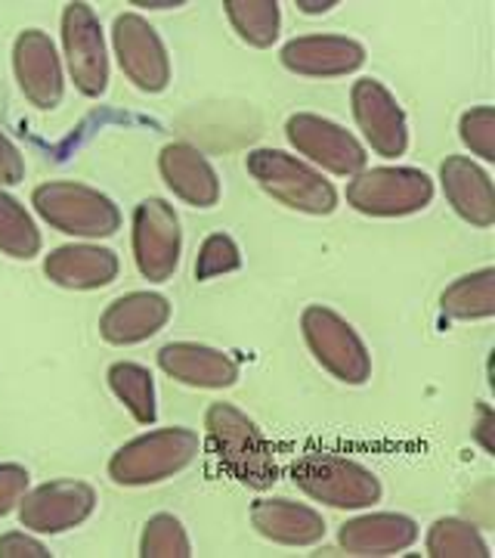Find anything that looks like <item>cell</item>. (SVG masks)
Here are the masks:
<instances>
[{
	"instance_id": "cell-1",
	"label": "cell",
	"mask_w": 495,
	"mask_h": 558,
	"mask_svg": "<svg viewBox=\"0 0 495 558\" xmlns=\"http://www.w3.org/2000/svg\"><path fill=\"white\" fill-rule=\"evenodd\" d=\"M205 428L218 459L242 484L267 490L279 481V465L270 440L263 438L258 425L233 403H211Z\"/></svg>"
},
{
	"instance_id": "cell-2",
	"label": "cell",
	"mask_w": 495,
	"mask_h": 558,
	"mask_svg": "<svg viewBox=\"0 0 495 558\" xmlns=\"http://www.w3.org/2000/svg\"><path fill=\"white\" fill-rule=\"evenodd\" d=\"M32 205L50 227L69 236L102 240L121 227V211L109 196L75 180H50L32 193Z\"/></svg>"
},
{
	"instance_id": "cell-3",
	"label": "cell",
	"mask_w": 495,
	"mask_h": 558,
	"mask_svg": "<svg viewBox=\"0 0 495 558\" xmlns=\"http://www.w3.org/2000/svg\"><path fill=\"white\" fill-rule=\"evenodd\" d=\"M201 440L193 428H161L124 444L109 462V478L121 487H146L183 472L198 457Z\"/></svg>"
},
{
	"instance_id": "cell-4",
	"label": "cell",
	"mask_w": 495,
	"mask_h": 558,
	"mask_svg": "<svg viewBox=\"0 0 495 558\" xmlns=\"http://www.w3.org/2000/svg\"><path fill=\"white\" fill-rule=\"evenodd\" d=\"M248 174L282 205L304 215H332L337 190L317 168L295 159L282 149H255L248 156Z\"/></svg>"
},
{
	"instance_id": "cell-5",
	"label": "cell",
	"mask_w": 495,
	"mask_h": 558,
	"mask_svg": "<svg viewBox=\"0 0 495 558\" xmlns=\"http://www.w3.org/2000/svg\"><path fill=\"white\" fill-rule=\"evenodd\" d=\"M295 484L332 509H369L381 499V481L375 472L354 459L335 453H307L292 465Z\"/></svg>"
},
{
	"instance_id": "cell-6",
	"label": "cell",
	"mask_w": 495,
	"mask_h": 558,
	"mask_svg": "<svg viewBox=\"0 0 495 558\" xmlns=\"http://www.w3.org/2000/svg\"><path fill=\"white\" fill-rule=\"evenodd\" d=\"M300 329L322 369L347 385H366L372 376V357L359 332L325 304H310L300 314Z\"/></svg>"
},
{
	"instance_id": "cell-7",
	"label": "cell",
	"mask_w": 495,
	"mask_h": 558,
	"mask_svg": "<svg viewBox=\"0 0 495 558\" xmlns=\"http://www.w3.org/2000/svg\"><path fill=\"white\" fill-rule=\"evenodd\" d=\"M434 180L418 168H372L359 171L347 186V202L369 218H403L428 208Z\"/></svg>"
},
{
	"instance_id": "cell-8",
	"label": "cell",
	"mask_w": 495,
	"mask_h": 558,
	"mask_svg": "<svg viewBox=\"0 0 495 558\" xmlns=\"http://www.w3.org/2000/svg\"><path fill=\"white\" fill-rule=\"evenodd\" d=\"M285 137L300 156H307L313 165L332 171L337 178H357L359 171H366L362 143L335 121L297 112L285 121Z\"/></svg>"
},
{
	"instance_id": "cell-9",
	"label": "cell",
	"mask_w": 495,
	"mask_h": 558,
	"mask_svg": "<svg viewBox=\"0 0 495 558\" xmlns=\"http://www.w3.org/2000/svg\"><path fill=\"white\" fill-rule=\"evenodd\" d=\"M180 220L164 199L139 202L134 211V258L149 282H168L180 267Z\"/></svg>"
},
{
	"instance_id": "cell-10",
	"label": "cell",
	"mask_w": 495,
	"mask_h": 558,
	"mask_svg": "<svg viewBox=\"0 0 495 558\" xmlns=\"http://www.w3.org/2000/svg\"><path fill=\"white\" fill-rule=\"evenodd\" d=\"M62 47L72 81L84 97H99L109 87V57L97 13L87 3H69L62 13Z\"/></svg>"
},
{
	"instance_id": "cell-11",
	"label": "cell",
	"mask_w": 495,
	"mask_h": 558,
	"mask_svg": "<svg viewBox=\"0 0 495 558\" xmlns=\"http://www.w3.org/2000/svg\"><path fill=\"white\" fill-rule=\"evenodd\" d=\"M97 509V494L84 481H47L20 499L22 527L35 534H62L78 527Z\"/></svg>"
},
{
	"instance_id": "cell-12",
	"label": "cell",
	"mask_w": 495,
	"mask_h": 558,
	"mask_svg": "<svg viewBox=\"0 0 495 558\" xmlns=\"http://www.w3.org/2000/svg\"><path fill=\"white\" fill-rule=\"evenodd\" d=\"M115 53H119L124 75L146 94H159L171 81V60L164 40L149 22L137 13H121L112 28Z\"/></svg>"
},
{
	"instance_id": "cell-13",
	"label": "cell",
	"mask_w": 495,
	"mask_h": 558,
	"mask_svg": "<svg viewBox=\"0 0 495 558\" xmlns=\"http://www.w3.org/2000/svg\"><path fill=\"white\" fill-rule=\"evenodd\" d=\"M354 116H357L362 137L369 140V146L384 159H396L406 153L409 146V124L406 112L396 102V97L375 78H362L354 84Z\"/></svg>"
},
{
	"instance_id": "cell-14",
	"label": "cell",
	"mask_w": 495,
	"mask_h": 558,
	"mask_svg": "<svg viewBox=\"0 0 495 558\" xmlns=\"http://www.w3.org/2000/svg\"><path fill=\"white\" fill-rule=\"evenodd\" d=\"M366 62V47L347 35H307L282 47V65L304 78H341Z\"/></svg>"
},
{
	"instance_id": "cell-15",
	"label": "cell",
	"mask_w": 495,
	"mask_h": 558,
	"mask_svg": "<svg viewBox=\"0 0 495 558\" xmlns=\"http://www.w3.org/2000/svg\"><path fill=\"white\" fill-rule=\"evenodd\" d=\"M13 69L22 94L38 109H57L62 100V65L53 40L38 28L22 32L13 44Z\"/></svg>"
},
{
	"instance_id": "cell-16",
	"label": "cell",
	"mask_w": 495,
	"mask_h": 558,
	"mask_svg": "<svg viewBox=\"0 0 495 558\" xmlns=\"http://www.w3.org/2000/svg\"><path fill=\"white\" fill-rule=\"evenodd\" d=\"M171 319V301L159 292H131L106 307L99 317V336L109 344H139L152 339Z\"/></svg>"
},
{
	"instance_id": "cell-17",
	"label": "cell",
	"mask_w": 495,
	"mask_h": 558,
	"mask_svg": "<svg viewBox=\"0 0 495 558\" xmlns=\"http://www.w3.org/2000/svg\"><path fill=\"white\" fill-rule=\"evenodd\" d=\"M161 178L168 190L196 208H211L220 199V178L214 165L189 143H168L159 156Z\"/></svg>"
},
{
	"instance_id": "cell-18",
	"label": "cell",
	"mask_w": 495,
	"mask_h": 558,
	"mask_svg": "<svg viewBox=\"0 0 495 558\" xmlns=\"http://www.w3.org/2000/svg\"><path fill=\"white\" fill-rule=\"evenodd\" d=\"M159 366L171 379L193 388H230L238 379V363L218 348L196 341H171L159 351Z\"/></svg>"
},
{
	"instance_id": "cell-19",
	"label": "cell",
	"mask_w": 495,
	"mask_h": 558,
	"mask_svg": "<svg viewBox=\"0 0 495 558\" xmlns=\"http://www.w3.org/2000/svg\"><path fill=\"white\" fill-rule=\"evenodd\" d=\"M440 180L449 205L474 227H493L495 223V190L490 174L471 161L468 156H449L440 165Z\"/></svg>"
},
{
	"instance_id": "cell-20",
	"label": "cell",
	"mask_w": 495,
	"mask_h": 558,
	"mask_svg": "<svg viewBox=\"0 0 495 558\" xmlns=\"http://www.w3.org/2000/svg\"><path fill=\"white\" fill-rule=\"evenodd\" d=\"M341 546L350 556H396L418 539V524L399 512H369L341 527Z\"/></svg>"
},
{
	"instance_id": "cell-21",
	"label": "cell",
	"mask_w": 495,
	"mask_h": 558,
	"mask_svg": "<svg viewBox=\"0 0 495 558\" xmlns=\"http://www.w3.org/2000/svg\"><path fill=\"white\" fill-rule=\"evenodd\" d=\"M251 524L260 537L282 546H313L325 537V521L317 509L295 499H258L251 506Z\"/></svg>"
},
{
	"instance_id": "cell-22",
	"label": "cell",
	"mask_w": 495,
	"mask_h": 558,
	"mask_svg": "<svg viewBox=\"0 0 495 558\" xmlns=\"http://www.w3.org/2000/svg\"><path fill=\"white\" fill-rule=\"evenodd\" d=\"M119 255L99 245H60L44 260V274L62 289H102L119 277Z\"/></svg>"
},
{
	"instance_id": "cell-23",
	"label": "cell",
	"mask_w": 495,
	"mask_h": 558,
	"mask_svg": "<svg viewBox=\"0 0 495 558\" xmlns=\"http://www.w3.org/2000/svg\"><path fill=\"white\" fill-rule=\"evenodd\" d=\"M440 311L453 319H490L495 317V270L483 267L477 274L456 279L443 295Z\"/></svg>"
},
{
	"instance_id": "cell-24",
	"label": "cell",
	"mask_w": 495,
	"mask_h": 558,
	"mask_svg": "<svg viewBox=\"0 0 495 558\" xmlns=\"http://www.w3.org/2000/svg\"><path fill=\"white\" fill-rule=\"evenodd\" d=\"M109 388L115 391V398L131 410V416L139 425H152L156 422V381L152 373L139 363H115L109 369Z\"/></svg>"
},
{
	"instance_id": "cell-25",
	"label": "cell",
	"mask_w": 495,
	"mask_h": 558,
	"mask_svg": "<svg viewBox=\"0 0 495 558\" xmlns=\"http://www.w3.org/2000/svg\"><path fill=\"white\" fill-rule=\"evenodd\" d=\"M226 16L238 32V38L251 47H270L279 38L282 10L276 0H226Z\"/></svg>"
},
{
	"instance_id": "cell-26",
	"label": "cell",
	"mask_w": 495,
	"mask_h": 558,
	"mask_svg": "<svg viewBox=\"0 0 495 558\" xmlns=\"http://www.w3.org/2000/svg\"><path fill=\"white\" fill-rule=\"evenodd\" d=\"M431 558H490V546L471 521L436 519L428 531Z\"/></svg>"
},
{
	"instance_id": "cell-27",
	"label": "cell",
	"mask_w": 495,
	"mask_h": 558,
	"mask_svg": "<svg viewBox=\"0 0 495 558\" xmlns=\"http://www.w3.org/2000/svg\"><path fill=\"white\" fill-rule=\"evenodd\" d=\"M0 252L20 260H32L40 252V233L35 220L3 190H0Z\"/></svg>"
},
{
	"instance_id": "cell-28",
	"label": "cell",
	"mask_w": 495,
	"mask_h": 558,
	"mask_svg": "<svg viewBox=\"0 0 495 558\" xmlns=\"http://www.w3.org/2000/svg\"><path fill=\"white\" fill-rule=\"evenodd\" d=\"M139 556L143 558H189L193 546L186 537V527L180 519L161 512L152 515L143 527V539H139Z\"/></svg>"
},
{
	"instance_id": "cell-29",
	"label": "cell",
	"mask_w": 495,
	"mask_h": 558,
	"mask_svg": "<svg viewBox=\"0 0 495 558\" xmlns=\"http://www.w3.org/2000/svg\"><path fill=\"white\" fill-rule=\"evenodd\" d=\"M242 267V255H238V245L233 236L226 233H214L201 242L196 260V279H214L223 274H233Z\"/></svg>"
},
{
	"instance_id": "cell-30",
	"label": "cell",
	"mask_w": 495,
	"mask_h": 558,
	"mask_svg": "<svg viewBox=\"0 0 495 558\" xmlns=\"http://www.w3.org/2000/svg\"><path fill=\"white\" fill-rule=\"evenodd\" d=\"M458 131L465 146L480 156L483 161H495V109L493 106H477L468 109L461 121H458Z\"/></svg>"
},
{
	"instance_id": "cell-31",
	"label": "cell",
	"mask_w": 495,
	"mask_h": 558,
	"mask_svg": "<svg viewBox=\"0 0 495 558\" xmlns=\"http://www.w3.org/2000/svg\"><path fill=\"white\" fill-rule=\"evenodd\" d=\"M25 490H28V469H22L16 462H3L0 465V519L20 506Z\"/></svg>"
},
{
	"instance_id": "cell-32",
	"label": "cell",
	"mask_w": 495,
	"mask_h": 558,
	"mask_svg": "<svg viewBox=\"0 0 495 558\" xmlns=\"http://www.w3.org/2000/svg\"><path fill=\"white\" fill-rule=\"evenodd\" d=\"M0 558H50V549L22 531H10L0 537Z\"/></svg>"
},
{
	"instance_id": "cell-33",
	"label": "cell",
	"mask_w": 495,
	"mask_h": 558,
	"mask_svg": "<svg viewBox=\"0 0 495 558\" xmlns=\"http://www.w3.org/2000/svg\"><path fill=\"white\" fill-rule=\"evenodd\" d=\"M22 178H25V159H22V153L16 149V143L0 131V183L3 186H13Z\"/></svg>"
},
{
	"instance_id": "cell-34",
	"label": "cell",
	"mask_w": 495,
	"mask_h": 558,
	"mask_svg": "<svg viewBox=\"0 0 495 558\" xmlns=\"http://www.w3.org/2000/svg\"><path fill=\"white\" fill-rule=\"evenodd\" d=\"M297 7H300L304 13H329L337 3L335 0H297Z\"/></svg>"
},
{
	"instance_id": "cell-35",
	"label": "cell",
	"mask_w": 495,
	"mask_h": 558,
	"mask_svg": "<svg viewBox=\"0 0 495 558\" xmlns=\"http://www.w3.org/2000/svg\"><path fill=\"white\" fill-rule=\"evenodd\" d=\"M137 7H152V10H168V7H183V0H152V3H137Z\"/></svg>"
}]
</instances>
